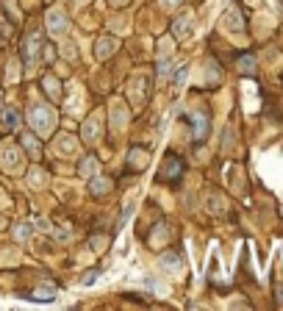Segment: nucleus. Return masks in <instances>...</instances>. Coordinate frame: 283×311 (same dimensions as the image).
<instances>
[{
  "instance_id": "nucleus-1",
  "label": "nucleus",
  "mask_w": 283,
  "mask_h": 311,
  "mask_svg": "<svg viewBox=\"0 0 283 311\" xmlns=\"http://www.w3.org/2000/svg\"><path fill=\"white\" fill-rule=\"evenodd\" d=\"M28 120H31V125H34L37 133H48L50 128H53V111H50L48 106H34Z\"/></svg>"
},
{
  "instance_id": "nucleus-2",
  "label": "nucleus",
  "mask_w": 283,
  "mask_h": 311,
  "mask_svg": "<svg viewBox=\"0 0 283 311\" xmlns=\"http://www.w3.org/2000/svg\"><path fill=\"white\" fill-rule=\"evenodd\" d=\"M39 45H42V34H31L28 39H25V61L28 64H34L37 61V56H39Z\"/></svg>"
},
{
  "instance_id": "nucleus-3",
  "label": "nucleus",
  "mask_w": 283,
  "mask_h": 311,
  "mask_svg": "<svg viewBox=\"0 0 283 311\" xmlns=\"http://www.w3.org/2000/svg\"><path fill=\"white\" fill-rule=\"evenodd\" d=\"M48 31H50V34H64V31H67V17L59 12V9L48 12Z\"/></svg>"
},
{
  "instance_id": "nucleus-4",
  "label": "nucleus",
  "mask_w": 283,
  "mask_h": 311,
  "mask_svg": "<svg viewBox=\"0 0 283 311\" xmlns=\"http://www.w3.org/2000/svg\"><path fill=\"white\" fill-rule=\"evenodd\" d=\"M189 122H192V128H194V139H205V133H208L205 114H189Z\"/></svg>"
},
{
  "instance_id": "nucleus-5",
  "label": "nucleus",
  "mask_w": 283,
  "mask_h": 311,
  "mask_svg": "<svg viewBox=\"0 0 283 311\" xmlns=\"http://www.w3.org/2000/svg\"><path fill=\"white\" fill-rule=\"evenodd\" d=\"M172 31H175V36H178V39H186V36L192 34V14H181Z\"/></svg>"
},
{
  "instance_id": "nucleus-6",
  "label": "nucleus",
  "mask_w": 283,
  "mask_h": 311,
  "mask_svg": "<svg viewBox=\"0 0 283 311\" xmlns=\"http://www.w3.org/2000/svg\"><path fill=\"white\" fill-rule=\"evenodd\" d=\"M97 128H100V117H92V120L84 125V136L89 139V142H95V139H97Z\"/></svg>"
},
{
  "instance_id": "nucleus-7",
  "label": "nucleus",
  "mask_w": 283,
  "mask_h": 311,
  "mask_svg": "<svg viewBox=\"0 0 283 311\" xmlns=\"http://www.w3.org/2000/svg\"><path fill=\"white\" fill-rule=\"evenodd\" d=\"M89 189L95 192V195H103V192H109L111 189V181H106V178H95L89 184Z\"/></svg>"
},
{
  "instance_id": "nucleus-8",
  "label": "nucleus",
  "mask_w": 283,
  "mask_h": 311,
  "mask_svg": "<svg viewBox=\"0 0 283 311\" xmlns=\"http://www.w3.org/2000/svg\"><path fill=\"white\" fill-rule=\"evenodd\" d=\"M95 170H97L95 159H86V162H81V175H84V178H89V175H95Z\"/></svg>"
},
{
  "instance_id": "nucleus-9",
  "label": "nucleus",
  "mask_w": 283,
  "mask_h": 311,
  "mask_svg": "<svg viewBox=\"0 0 283 311\" xmlns=\"http://www.w3.org/2000/svg\"><path fill=\"white\" fill-rule=\"evenodd\" d=\"M239 67H241V72H253L255 70V59H253V56H241Z\"/></svg>"
},
{
  "instance_id": "nucleus-10",
  "label": "nucleus",
  "mask_w": 283,
  "mask_h": 311,
  "mask_svg": "<svg viewBox=\"0 0 283 311\" xmlns=\"http://www.w3.org/2000/svg\"><path fill=\"white\" fill-rule=\"evenodd\" d=\"M111 50H114V39H100V50H97V56L106 59V53H111Z\"/></svg>"
},
{
  "instance_id": "nucleus-11",
  "label": "nucleus",
  "mask_w": 283,
  "mask_h": 311,
  "mask_svg": "<svg viewBox=\"0 0 283 311\" xmlns=\"http://www.w3.org/2000/svg\"><path fill=\"white\" fill-rule=\"evenodd\" d=\"M225 23H228L230 31H239L241 28V20H239V14H236V12H230L228 17H225Z\"/></svg>"
},
{
  "instance_id": "nucleus-12",
  "label": "nucleus",
  "mask_w": 283,
  "mask_h": 311,
  "mask_svg": "<svg viewBox=\"0 0 283 311\" xmlns=\"http://www.w3.org/2000/svg\"><path fill=\"white\" fill-rule=\"evenodd\" d=\"M164 175H181V162H178V156H175V162H169V164H167Z\"/></svg>"
},
{
  "instance_id": "nucleus-13",
  "label": "nucleus",
  "mask_w": 283,
  "mask_h": 311,
  "mask_svg": "<svg viewBox=\"0 0 283 311\" xmlns=\"http://www.w3.org/2000/svg\"><path fill=\"white\" fill-rule=\"evenodd\" d=\"M14 159H17V153H14V150H12V147H6V153H3V164H6V167H9V170H12V167H14Z\"/></svg>"
},
{
  "instance_id": "nucleus-14",
  "label": "nucleus",
  "mask_w": 283,
  "mask_h": 311,
  "mask_svg": "<svg viewBox=\"0 0 283 311\" xmlns=\"http://www.w3.org/2000/svg\"><path fill=\"white\" fill-rule=\"evenodd\" d=\"M133 164H136V167H145V164H147V156L145 153H142V150H133Z\"/></svg>"
},
{
  "instance_id": "nucleus-15",
  "label": "nucleus",
  "mask_w": 283,
  "mask_h": 311,
  "mask_svg": "<svg viewBox=\"0 0 283 311\" xmlns=\"http://www.w3.org/2000/svg\"><path fill=\"white\" fill-rule=\"evenodd\" d=\"M73 147H75L73 139H61V142H59V150H61V153H73Z\"/></svg>"
},
{
  "instance_id": "nucleus-16",
  "label": "nucleus",
  "mask_w": 283,
  "mask_h": 311,
  "mask_svg": "<svg viewBox=\"0 0 283 311\" xmlns=\"http://www.w3.org/2000/svg\"><path fill=\"white\" fill-rule=\"evenodd\" d=\"M6 125H9V128L17 125V111H14V108H9V111H6Z\"/></svg>"
},
{
  "instance_id": "nucleus-17",
  "label": "nucleus",
  "mask_w": 283,
  "mask_h": 311,
  "mask_svg": "<svg viewBox=\"0 0 283 311\" xmlns=\"http://www.w3.org/2000/svg\"><path fill=\"white\" fill-rule=\"evenodd\" d=\"M14 233H17V239H25V236H28V233H31L28 222H23V228H17V231H14Z\"/></svg>"
},
{
  "instance_id": "nucleus-18",
  "label": "nucleus",
  "mask_w": 283,
  "mask_h": 311,
  "mask_svg": "<svg viewBox=\"0 0 283 311\" xmlns=\"http://www.w3.org/2000/svg\"><path fill=\"white\" fill-rule=\"evenodd\" d=\"M23 142H25V147H28L31 153H37V142H34L31 136H23Z\"/></svg>"
},
{
  "instance_id": "nucleus-19",
  "label": "nucleus",
  "mask_w": 283,
  "mask_h": 311,
  "mask_svg": "<svg viewBox=\"0 0 283 311\" xmlns=\"http://www.w3.org/2000/svg\"><path fill=\"white\" fill-rule=\"evenodd\" d=\"M167 3H172V0H167Z\"/></svg>"
}]
</instances>
